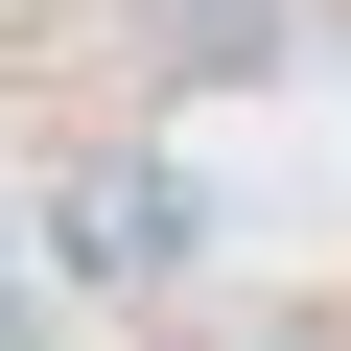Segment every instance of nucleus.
<instances>
[{
    "mask_svg": "<svg viewBox=\"0 0 351 351\" xmlns=\"http://www.w3.org/2000/svg\"><path fill=\"white\" fill-rule=\"evenodd\" d=\"M47 258L94 281V304H188V258H211V211H188V164H47Z\"/></svg>",
    "mask_w": 351,
    "mask_h": 351,
    "instance_id": "f257e3e1",
    "label": "nucleus"
}]
</instances>
